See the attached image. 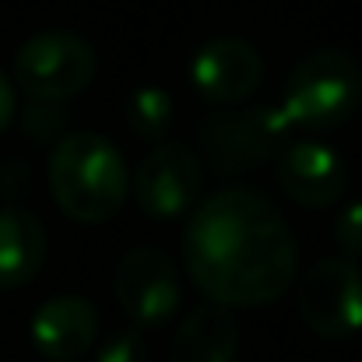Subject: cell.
<instances>
[{
    "label": "cell",
    "mask_w": 362,
    "mask_h": 362,
    "mask_svg": "<svg viewBox=\"0 0 362 362\" xmlns=\"http://www.w3.org/2000/svg\"><path fill=\"white\" fill-rule=\"evenodd\" d=\"M299 317L324 341H345L362 331V267L349 257H324L299 281Z\"/></svg>",
    "instance_id": "obj_5"
},
{
    "label": "cell",
    "mask_w": 362,
    "mask_h": 362,
    "mask_svg": "<svg viewBox=\"0 0 362 362\" xmlns=\"http://www.w3.org/2000/svg\"><path fill=\"white\" fill-rule=\"evenodd\" d=\"M49 194L57 208L85 226L110 222L130 197V169L120 148L103 134L78 130L49 151Z\"/></svg>",
    "instance_id": "obj_2"
},
{
    "label": "cell",
    "mask_w": 362,
    "mask_h": 362,
    "mask_svg": "<svg viewBox=\"0 0 362 362\" xmlns=\"http://www.w3.org/2000/svg\"><path fill=\"white\" fill-rule=\"evenodd\" d=\"M201 180H204L201 158L187 144L165 141V144H155L141 158L130 187H134V201L144 215L176 218L194 208V201L201 194Z\"/></svg>",
    "instance_id": "obj_8"
},
{
    "label": "cell",
    "mask_w": 362,
    "mask_h": 362,
    "mask_svg": "<svg viewBox=\"0 0 362 362\" xmlns=\"http://www.w3.org/2000/svg\"><path fill=\"white\" fill-rule=\"evenodd\" d=\"M194 285L218 306H267L296 285V240L260 190L229 187L201 201L183 233Z\"/></svg>",
    "instance_id": "obj_1"
},
{
    "label": "cell",
    "mask_w": 362,
    "mask_h": 362,
    "mask_svg": "<svg viewBox=\"0 0 362 362\" xmlns=\"http://www.w3.org/2000/svg\"><path fill=\"white\" fill-rule=\"evenodd\" d=\"M113 292H117L120 310L137 327L165 324L180 310V299H183L173 260L155 246H137L123 257L113 274Z\"/></svg>",
    "instance_id": "obj_6"
},
{
    "label": "cell",
    "mask_w": 362,
    "mask_h": 362,
    "mask_svg": "<svg viewBox=\"0 0 362 362\" xmlns=\"http://www.w3.org/2000/svg\"><path fill=\"white\" fill-rule=\"evenodd\" d=\"M236 352H240L236 317L218 303H204L180 324L169 345V362H236Z\"/></svg>",
    "instance_id": "obj_12"
},
{
    "label": "cell",
    "mask_w": 362,
    "mask_h": 362,
    "mask_svg": "<svg viewBox=\"0 0 362 362\" xmlns=\"http://www.w3.org/2000/svg\"><path fill=\"white\" fill-rule=\"evenodd\" d=\"M288 130L292 127L281 117V110H246V113L211 117L201 127V144L215 169L236 176L243 169L274 158Z\"/></svg>",
    "instance_id": "obj_7"
},
{
    "label": "cell",
    "mask_w": 362,
    "mask_h": 362,
    "mask_svg": "<svg viewBox=\"0 0 362 362\" xmlns=\"http://www.w3.org/2000/svg\"><path fill=\"white\" fill-rule=\"evenodd\" d=\"M28 334L42 359L74 362L99 338V310L85 296H53L32 313Z\"/></svg>",
    "instance_id": "obj_11"
},
{
    "label": "cell",
    "mask_w": 362,
    "mask_h": 362,
    "mask_svg": "<svg viewBox=\"0 0 362 362\" xmlns=\"http://www.w3.org/2000/svg\"><path fill=\"white\" fill-rule=\"evenodd\" d=\"M95 49L88 39L67 28L28 35L14 53V78L35 103H64L81 95L95 78Z\"/></svg>",
    "instance_id": "obj_4"
},
{
    "label": "cell",
    "mask_w": 362,
    "mask_h": 362,
    "mask_svg": "<svg viewBox=\"0 0 362 362\" xmlns=\"http://www.w3.org/2000/svg\"><path fill=\"white\" fill-rule=\"evenodd\" d=\"M46 229L25 208H0V292L28 285L46 260Z\"/></svg>",
    "instance_id": "obj_13"
},
{
    "label": "cell",
    "mask_w": 362,
    "mask_h": 362,
    "mask_svg": "<svg viewBox=\"0 0 362 362\" xmlns=\"http://www.w3.org/2000/svg\"><path fill=\"white\" fill-rule=\"evenodd\" d=\"M173 123V99L158 85H141L127 99V127L141 141H162V134Z\"/></svg>",
    "instance_id": "obj_14"
},
{
    "label": "cell",
    "mask_w": 362,
    "mask_h": 362,
    "mask_svg": "<svg viewBox=\"0 0 362 362\" xmlns=\"http://www.w3.org/2000/svg\"><path fill=\"white\" fill-rule=\"evenodd\" d=\"M334 246L349 260L362 257V201H352V204H345L338 211V218H334Z\"/></svg>",
    "instance_id": "obj_15"
},
{
    "label": "cell",
    "mask_w": 362,
    "mask_h": 362,
    "mask_svg": "<svg viewBox=\"0 0 362 362\" xmlns=\"http://www.w3.org/2000/svg\"><path fill=\"white\" fill-rule=\"evenodd\" d=\"M190 81L194 88L222 106H233L250 99L264 81V57L253 42L240 35H215L208 39L194 60H190Z\"/></svg>",
    "instance_id": "obj_9"
},
{
    "label": "cell",
    "mask_w": 362,
    "mask_h": 362,
    "mask_svg": "<svg viewBox=\"0 0 362 362\" xmlns=\"http://www.w3.org/2000/svg\"><path fill=\"white\" fill-rule=\"evenodd\" d=\"M362 103L359 60L345 49H313L296 64L285 85L281 117L288 127L334 130L349 120Z\"/></svg>",
    "instance_id": "obj_3"
},
{
    "label": "cell",
    "mask_w": 362,
    "mask_h": 362,
    "mask_svg": "<svg viewBox=\"0 0 362 362\" xmlns=\"http://www.w3.org/2000/svg\"><path fill=\"white\" fill-rule=\"evenodd\" d=\"M278 183L303 208H331L349 187V169L324 141H296L278 155Z\"/></svg>",
    "instance_id": "obj_10"
},
{
    "label": "cell",
    "mask_w": 362,
    "mask_h": 362,
    "mask_svg": "<svg viewBox=\"0 0 362 362\" xmlns=\"http://www.w3.org/2000/svg\"><path fill=\"white\" fill-rule=\"evenodd\" d=\"M95 362H144V338L137 327L130 331H117L103 349H99V359Z\"/></svg>",
    "instance_id": "obj_16"
},
{
    "label": "cell",
    "mask_w": 362,
    "mask_h": 362,
    "mask_svg": "<svg viewBox=\"0 0 362 362\" xmlns=\"http://www.w3.org/2000/svg\"><path fill=\"white\" fill-rule=\"evenodd\" d=\"M14 110H18V95H14V85L11 78L0 71V134L14 123Z\"/></svg>",
    "instance_id": "obj_17"
}]
</instances>
